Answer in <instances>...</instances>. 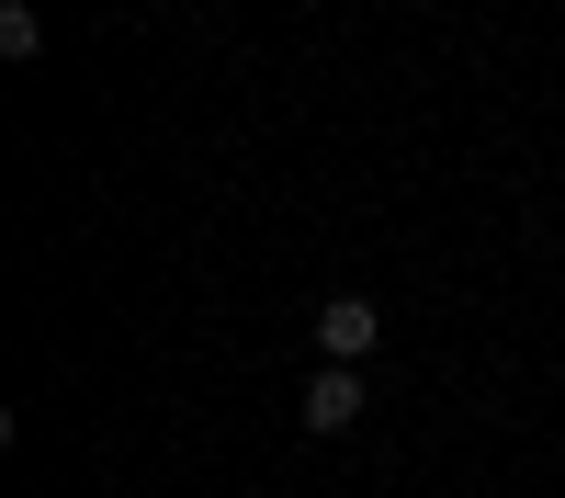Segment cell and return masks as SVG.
I'll list each match as a JSON object with an SVG mask.
<instances>
[{
    "label": "cell",
    "mask_w": 565,
    "mask_h": 498,
    "mask_svg": "<svg viewBox=\"0 0 565 498\" xmlns=\"http://www.w3.org/2000/svg\"><path fill=\"white\" fill-rule=\"evenodd\" d=\"M362 407H373V396H362V362H317V374H306V396H295V420L340 442V431L362 420Z\"/></svg>",
    "instance_id": "6da1fadb"
},
{
    "label": "cell",
    "mask_w": 565,
    "mask_h": 498,
    "mask_svg": "<svg viewBox=\"0 0 565 498\" xmlns=\"http://www.w3.org/2000/svg\"><path fill=\"white\" fill-rule=\"evenodd\" d=\"M373 340H385V306H362V295H328V306H317V351H328V362H362Z\"/></svg>",
    "instance_id": "7a4b0ae2"
},
{
    "label": "cell",
    "mask_w": 565,
    "mask_h": 498,
    "mask_svg": "<svg viewBox=\"0 0 565 498\" xmlns=\"http://www.w3.org/2000/svg\"><path fill=\"white\" fill-rule=\"evenodd\" d=\"M0 57H45V23H34V0H0Z\"/></svg>",
    "instance_id": "3957f363"
}]
</instances>
